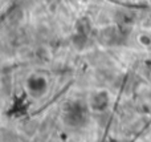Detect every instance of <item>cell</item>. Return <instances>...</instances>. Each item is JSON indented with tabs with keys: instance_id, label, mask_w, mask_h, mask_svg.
I'll return each mask as SVG.
<instances>
[{
	"instance_id": "6da1fadb",
	"label": "cell",
	"mask_w": 151,
	"mask_h": 142,
	"mask_svg": "<svg viewBox=\"0 0 151 142\" xmlns=\"http://www.w3.org/2000/svg\"><path fill=\"white\" fill-rule=\"evenodd\" d=\"M109 102V96L106 92H99L91 98V108L94 110H105V108L107 106Z\"/></svg>"
},
{
	"instance_id": "7a4b0ae2",
	"label": "cell",
	"mask_w": 151,
	"mask_h": 142,
	"mask_svg": "<svg viewBox=\"0 0 151 142\" xmlns=\"http://www.w3.org/2000/svg\"><path fill=\"white\" fill-rule=\"evenodd\" d=\"M45 86H47V82H45V80L42 79V77L35 76L28 80V88H29V90L33 93H41L42 90L45 89Z\"/></svg>"
},
{
	"instance_id": "3957f363",
	"label": "cell",
	"mask_w": 151,
	"mask_h": 142,
	"mask_svg": "<svg viewBox=\"0 0 151 142\" xmlns=\"http://www.w3.org/2000/svg\"><path fill=\"white\" fill-rule=\"evenodd\" d=\"M139 40H141V43L143 45H149L151 43V39H150V37H147V36H141V37H139Z\"/></svg>"
}]
</instances>
